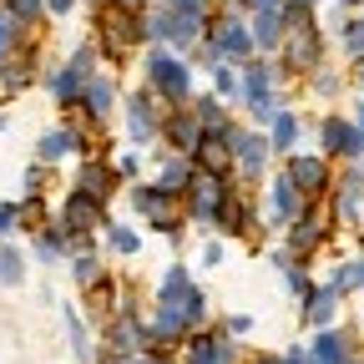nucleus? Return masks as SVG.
<instances>
[{
	"label": "nucleus",
	"instance_id": "obj_2",
	"mask_svg": "<svg viewBox=\"0 0 364 364\" xmlns=\"http://www.w3.org/2000/svg\"><path fill=\"white\" fill-rule=\"evenodd\" d=\"M157 304L177 309L182 318H188V329H198L203 318H208V299H203V289L193 284V273L182 268V263H167L162 284H157Z\"/></svg>",
	"mask_w": 364,
	"mask_h": 364
},
{
	"label": "nucleus",
	"instance_id": "obj_10",
	"mask_svg": "<svg viewBox=\"0 0 364 364\" xmlns=\"http://www.w3.org/2000/svg\"><path fill=\"white\" fill-rule=\"evenodd\" d=\"M132 203H136V213H142L157 233H182V218L172 208V193H162V188H132Z\"/></svg>",
	"mask_w": 364,
	"mask_h": 364
},
{
	"label": "nucleus",
	"instance_id": "obj_27",
	"mask_svg": "<svg viewBox=\"0 0 364 364\" xmlns=\"http://www.w3.org/2000/svg\"><path fill=\"white\" fill-rule=\"evenodd\" d=\"M299 142V117L294 112H279V117H273V136H268V147L273 152H289Z\"/></svg>",
	"mask_w": 364,
	"mask_h": 364
},
{
	"label": "nucleus",
	"instance_id": "obj_9",
	"mask_svg": "<svg viewBox=\"0 0 364 364\" xmlns=\"http://www.w3.org/2000/svg\"><path fill=\"white\" fill-rule=\"evenodd\" d=\"M61 228H66V238L76 243L81 233H91V228H107V203L97 198H86L81 188L66 198V213H61Z\"/></svg>",
	"mask_w": 364,
	"mask_h": 364
},
{
	"label": "nucleus",
	"instance_id": "obj_31",
	"mask_svg": "<svg viewBox=\"0 0 364 364\" xmlns=\"http://www.w3.org/2000/svg\"><path fill=\"white\" fill-rule=\"evenodd\" d=\"M0 284H6V289L26 284V258L16 248H0Z\"/></svg>",
	"mask_w": 364,
	"mask_h": 364
},
{
	"label": "nucleus",
	"instance_id": "obj_15",
	"mask_svg": "<svg viewBox=\"0 0 364 364\" xmlns=\"http://www.w3.org/2000/svg\"><path fill=\"white\" fill-rule=\"evenodd\" d=\"M107 349H112V354H127V359L142 354V349H147V324H136L132 309L117 314V318H112V334H107Z\"/></svg>",
	"mask_w": 364,
	"mask_h": 364
},
{
	"label": "nucleus",
	"instance_id": "obj_6",
	"mask_svg": "<svg viewBox=\"0 0 364 364\" xmlns=\"http://www.w3.org/2000/svg\"><path fill=\"white\" fill-rule=\"evenodd\" d=\"M223 193H228V182L218 177V172H193V182H188V213L198 218V223H213L218 218V208H223Z\"/></svg>",
	"mask_w": 364,
	"mask_h": 364
},
{
	"label": "nucleus",
	"instance_id": "obj_32",
	"mask_svg": "<svg viewBox=\"0 0 364 364\" xmlns=\"http://www.w3.org/2000/svg\"><path fill=\"white\" fill-rule=\"evenodd\" d=\"M6 11H11L21 26H36V21L46 16V0H6Z\"/></svg>",
	"mask_w": 364,
	"mask_h": 364
},
{
	"label": "nucleus",
	"instance_id": "obj_18",
	"mask_svg": "<svg viewBox=\"0 0 364 364\" xmlns=\"http://www.w3.org/2000/svg\"><path fill=\"white\" fill-rule=\"evenodd\" d=\"M304 208H309V203H304V193H299V182H294L289 172H279V177H273V223H294Z\"/></svg>",
	"mask_w": 364,
	"mask_h": 364
},
{
	"label": "nucleus",
	"instance_id": "obj_43",
	"mask_svg": "<svg viewBox=\"0 0 364 364\" xmlns=\"http://www.w3.org/2000/svg\"><path fill=\"white\" fill-rule=\"evenodd\" d=\"M284 0H248V11H279Z\"/></svg>",
	"mask_w": 364,
	"mask_h": 364
},
{
	"label": "nucleus",
	"instance_id": "obj_29",
	"mask_svg": "<svg viewBox=\"0 0 364 364\" xmlns=\"http://www.w3.org/2000/svg\"><path fill=\"white\" fill-rule=\"evenodd\" d=\"M66 334H71V354H76L81 364L97 359V349H91V339H86V329H81V314H76V309H66Z\"/></svg>",
	"mask_w": 364,
	"mask_h": 364
},
{
	"label": "nucleus",
	"instance_id": "obj_22",
	"mask_svg": "<svg viewBox=\"0 0 364 364\" xmlns=\"http://www.w3.org/2000/svg\"><path fill=\"white\" fill-rule=\"evenodd\" d=\"M76 188H81L86 198H97V203H112V193H117V167H107V162H86Z\"/></svg>",
	"mask_w": 364,
	"mask_h": 364
},
{
	"label": "nucleus",
	"instance_id": "obj_16",
	"mask_svg": "<svg viewBox=\"0 0 364 364\" xmlns=\"http://www.w3.org/2000/svg\"><path fill=\"white\" fill-rule=\"evenodd\" d=\"M162 136H167V147H177V152H198V142H203V122H198V112H172L167 122H162Z\"/></svg>",
	"mask_w": 364,
	"mask_h": 364
},
{
	"label": "nucleus",
	"instance_id": "obj_5",
	"mask_svg": "<svg viewBox=\"0 0 364 364\" xmlns=\"http://www.w3.org/2000/svg\"><path fill=\"white\" fill-rule=\"evenodd\" d=\"M223 56H233V61H248L253 56V31H248V21L238 16V11H228V16H218V21H208V31H203Z\"/></svg>",
	"mask_w": 364,
	"mask_h": 364
},
{
	"label": "nucleus",
	"instance_id": "obj_46",
	"mask_svg": "<svg viewBox=\"0 0 364 364\" xmlns=\"http://www.w3.org/2000/svg\"><path fill=\"white\" fill-rule=\"evenodd\" d=\"M258 364H279V354H268V359H258Z\"/></svg>",
	"mask_w": 364,
	"mask_h": 364
},
{
	"label": "nucleus",
	"instance_id": "obj_25",
	"mask_svg": "<svg viewBox=\"0 0 364 364\" xmlns=\"http://www.w3.org/2000/svg\"><path fill=\"white\" fill-rule=\"evenodd\" d=\"M112 102H117V86H112L107 76H91V81H86V91H81V107L102 122V117H112Z\"/></svg>",
	"mask_w": 364,
	"mask_h": 364
},
{
	"label": "nucleus",
	"instance_id": "obj_33",
	"mask_svg": "<svg viewBox=\"0 0 364 364\" xmlns=\"http://www.w3.org/2000/svg\"><path fill=\"white\" fill-rule=\"evenodd\" d=\"M213 81H218V91H228V97H238V71L228 66V56H223V61H213Z\"/></svg>",
	"mask_w": 364,
	"mask_h": 364
},
{
	"label": "nucleus",
	"instance_id": "obj_7",
	"mask_svg": "<svg viewBox=\"0 0 364 364\" xmlns=\"http://www.w3.org/2000/svg\"><path fill=\"white\" fill-rule=\"evenodd\" d=\"M294 182H299V193L304 198H324L334 188V177H329V157H309V152H289V167H284Z\"/></svg>",
	"mask_w": 364,
	"mask_h": 364
},
{
	"label": "nucleus",
	"instance_id": "obj_21",
	"mask_svg": "<svg viewBox=\"0 0 364 364\" xmlns=\"http://www.w3.org/2000/svg\"><path fill=\"white\" fill-rule=\"evenodd\" d=\"M339 299H344V294H339L334 284H329V289H309V294H304L309 324H314V329H329V324H334V314H339Z\"/></svg>",
	"mask_w": 364,
	"mask_h": 364
},
{
	"label": "nucleus",
	"instance_id": "obj_45",
	"mask_svg": "<svg viewBox=\"0 0 364 364\" xmlns=\"http://www.w3.org/2000/svg\"><path fill=\"white\" fill-rule=\"evenodd\" d=\"M354 61H359V71H354V76H359V86H364V56H354Z\"/></svg>",
	"mask_w": 364,
	"mask_h": 364
},
{
	"label": "nucleus",
	"instance_id": "obj_38",
	"mask_svg": "<svg viewBox=\"0 0 364 364\" xmlns=\"http://www.w3.org/2000/svg\"><path fill=\"white\" fill-rule=\"evenodd\" d=\"M162 6H177V11H193V16H213V0H162Z\"/></svg>",
	"mask_w": 364,
	"mask_h": 364
},
{
	"label": "nucleus",
	"instance_id": "obj_17",
	"mask_svg": "<svg viewBox=\"0 0 364 364\" xmlns=\"http://www.w3.org/2000/svg\"><path fill=\"white\" fill-rule=\"evenodd\" d=\"M188 364H238V349L223 334H193L188 339Z\"/></svg>",
	"mask_w": 364,
	"mask_h": 364
},
{
	"label": "nucleus",
	"instance_id": "obj_12",
	"mask_svg": "<svg viewBox=\"0 0 364 364\" xmlns=\"http://www.w3.org/2000/svg\"><path fill=\"white\" fill-rule=\"evenodd\" d=\"M318 142H324V157H364L359 127H349L344 117H324V127H318Z\"/></svg>",
	"mask_w": 364,
	"mask_h": 364
},
{
	"label": "nucleus",
	"instance_id": "obj_35",
	"mask_svg": "<svg viewBox=\"0 0 364 364\" xmlns=\"http://www.w3.org/2000/svg\"><path fill=\"white\" fill-rule=\"evenodd\" d=\"M344 51L349 56H364V21H349L344 26Z\"/></svg>",
	"mask_w": 364,
	"mask_h": 364
},
{
	"label": "nucleus",
	"instance_id": "obj_20",
	"mask_svg": "<svg viewBox=\"0 0 364 364\" xmlns=\"http://www.w3.org/2000/svg\"><path fill=\"white\" fill-rule=\"evenodd\" d=\"M193 162H188V152H172V157H162V167H157V188L162 193H172V198H182L188 193V182H193Z\"/></svg>",
	"mask_w": 364,
	"mask_h": 364
},
{
	"label": "nucleus",
	"instance_id": "obj_48",
	"mask_svg": "<svg viewBox=\"0 0 364 364\" xmlns=\"http://www.w3.org/2000/svg\"><path fill=\"white\" fill-rule=\"evenodd\" d=\"M339 6H359V0H339Z\"/></svg>",
	"mask_w": 364,
	"mask_h": 364
},
{
	"label": "nucleus",
	"instance_id": "obj_34",
	"mask_svg": "<svg viewBox=\"0 0 364 364\" xmlns=\"http://www.w3.org/2000/svg\"><path fill=\"white\" fill-rule=\"evenodd\" d=\"M112 248H117V253H127V258H132V253H136V248H142V238H136V233H132V228H112Z\"/></svg>",
	"mask_w": 364,
	"mask_h": 364
},
{
	"label": "nucleus",
	"instance_id": "obj_26",
	"mask_svg": "<svg viewBox=\"0 0 364 364\" xmlns=\"http://www.w3.org/2000/svg\"><path fill=\"white\" fill-rule=\"evenodd\" d=\"M198 122H203V136H223L228 132V117H223V102L218 97H198Z\"/></svg>",
	"mask_w": 364,
	"mask_h": 364
},
{
	"label": "nucleus",
	"instance_id": "obj_1",
	"mask_svg": "<svg viewBox=\"0 0 364 364\" xmlns=\"http://www.w3.org/2000/svg\"><path fill=\"white\" fill-rule=\"evenodd\" d=\"M91 46L107 66H127V56L142 41V6H127V0H102L97 16H91Z\"/></svg>",
	"mask_w": 364,
	"mask_h": 364
},
{
	"label": "nucleus",
	"instance_id": "obj_8",
	"mask_svg": "<svg viewBox=\"0 0 364 364\" xmlns=\"http://www.w3.org/2000/svg\"><path fill=\"white\" fill-rule=\"evenodd\" d=\"M223 142H228V152H233V162L248 172V177H263V162H268V136H258V132H243V127H228L223 132Z\"/></svg>",
	"mask_w": 364,
	"mask_h": 364
},
{
	"label": "nucleus",
	"instance_id": "obj_40",
	"mask_svg": "<svg viewBox=\"0 0 364 364\" xmlns=\"http://www.w3.org/2000/svg\"><path fill=\"white\" fill-rule=\"evenodd\" d=\"M46 11H51V16H71L76 0H46Z\"/></svg>",
	"mask_w": 364,
	"mask_h": 364
},
{
	"label": "nucleus",
	"instance_id": "obj_30",
	"mask_svg": "<svg viewBox=\"0 0 364 364\" xmlns=\"http://www.w3.org/2000/svg\"><path fill=\"white\" fill-rule=\"evenodd\" d=\"M71 279H76L81 289H91V284L102 279V258H97V253H76V258H71Z\"/></svg>",
	"mask_w": 364,
	"mask_h": 364
},
{
	"label": "nucleus",
	"instance_id": "obj_41",
	"mask_svg": "<svg viewBox=\"0 0 364 364\" xmlns=\"http://www.w3.org/2000/svg\"><path fill=\"white\" fill-rule=\"evenodd\" d=\"M279 364H309V349H284Z\"/></svg>",
	"mask_w": 364,
	"mask_h": 364
},
{
	"label": "nucleus",
	"instance_id": "obj_44",
	"mask_svg": "<svg viewBox=\"0 0 364 364\" xmlns=\"http://www.w3.org/2000/svg\"><path fill=\"white\" fill-rule=\"evenodd\" d=\"M136 364H167V359L162 354H147V359H136Z\"/></svg>",
	"mask_w": 364,
	"mask_h": 364
},
{
	"label": "nucleus",
	"instance_id": "obj_49",
	"mask_svg": "<svg viewBox=\"0 0 364 364\" xmlns=\"http://www.w3.org/2000/svg\"><path fill=\"white\" fill-rule=\"evenodd\" d=\"M309 6H318V0H309Z\"/></svg>",
	"mask_w": 364,
	"mask_h": 364
},
{
	"label": "nucleus",
	"instance_id": "obj_3",
	"mask_svg": "<svg viewBox=\"0 0 364 364\" xmlns=\"http://www.w3.org/2000/svg\"><path fill=\"white\" fill-rule=\"evenodd\" d=\"M147 86L157 91L162 102H188L193 97V71H188V61L182 56H172V51H152V61H147Z\"/></svg>",
	"mask_w": 364,
	"mask_h": 364
},
{
	"label": "nucleus",
	"instance_id": "obj_11",
	"mask_svg": "<svg viewBox=\"0 0 364 364\" xmlns=\"http://www.w3.org/2000/svg\"><path fill=\"white\" fill-rule=\"evenodd\" d=\"M127 132H132V142L142 147L157 136V91H136V97H127Z\"/></svg>",
	"mask_w": 364,
	"mask_h": 364
},
{
	"label": "nucleus",
	"instance_id": "obj_36",
	"mask_svg": "<svg viewBox=\"0 0 364 364\" xmlns=\"http://www.w3.org/2000/svg\"><path fill=\"white\" fill-rule=\"evenodd\" d=\"M16 223H21V203H0V238L16 233Z\"/></svg>",
	"mask_w": 364,
	"mask_h": 364
},
{
	"label": "nucleus",
	"instance_id": "obj_39",
	"mask_svg": "<svg viewBox=\"0 0 364 364\" xmlns=\"http://www.w3.org/2000/svg\"><path fill=\"white\" fill-rule=\"evenodd\" d=\"M248 329H253V318H243V314L228 318V334H248Z\"/></svg>",
	"mask_w": 364,
	"mask_h": 364
},
{
	"label": "nucleus",
	"instance_id": "obj_4",
	"mask_svg": "<svg viewBox=\"0 0 364 364\" xmlns=\"http://www.w3.org/2000/svg\"><path fill=\"white\" fill-rule=\"evenodd\" d=\"M91 66H97V46H76V56L51 76V97H56L61 107H76V102H81V91H86V81H91Z\"/></svg>",
	"mask_w": 364,
	"mask_h": 364
},
{
	"label": "nucleus",
	"instance_id": "obj_14",
	"mask_svg": "<svg viewBox=\"0 0 364 364\" xmlns=\"http://www.w3.org/2000/svg\"><path fill=\"white\" fill-rule=\"evenodd\" d=\"M248 223H253V203L238 193V188H228L223 193V208L213 218V228H223V233H233V238H248Z\"/></svg>",
	"mask_w": 364,
	"mask_h": 364
},
{
	"label": "nucleus",
	"instance_id": "obj_19",
	"mask_svg": "<svg viewBox=\"0 0 364 364\" xmlns=\"http://www.w3.org/2000/svg\"><path fill=\"white\" fill-rule=\"evenodd\" d=\"M248 31H253L258 51H279V41H284V6L279 11H248Z\"/></svg>",
	"mask_w": 364,
	"mask_h": 364
},
{
	"label": "nucleus",
	"instance_id": "obj_37",
	"mask_svg": "<svg viewBox=\"0 0 364 364\" xmlns=\"http://www.w3.org/2000/svg\"><path fill=\"white\" fill-rule=\"evenodd\" d=\"M314 91H324V97H334V91H339V76H334V71H318V66H314Z\"/></svg>",
	"mask_w": 364,
	"mask_h": 364
},
{
	"label": "nucleus",
	"instance_id": "obj_47",
	"mask_svg": "<svg viewBox=\"0 0 364 364\" xmlns=\"http://www.w3.org/2000/svg\"><path fill=\"white\" fill-rule=\"evenodd\" d=\"M127 6H147V0H127Z\"/></svg>",
	"mask_w": 364,
	"mask_h": 364
},
{
	"label": "nucleus",
	"instance_id": "obj_13",
	"mask_svg": "<svg viewBox=\"0 0 364 364\" xmlns=\"http://www.w3.org/2000/svg\"><path fill=\"white\" fill-rule=\"evenodd\" d=\"M273 86H279V66H273V61H248L243 76H238V102L253 107V102L273 97Z\"/></svg>",
	"mask_w": 364,
	"mask_h": 364
},
{
	"label": "nucleus",
	"instance_id": "obj_42",
	"mask_svg": "<svg viewBox=\"0 0 364 364\" xmlns=\"http://www.w3.org/2000/svg\"><path fill=\"white\" fill-rule=\"evenodd\" d=\"M203 263H223V243H208L203 248Z\"/></svg>",
	"mask_w": 364,
	"mask_h": 364
},
{
	"label": "nucleus",
	"instance_id": "obj_24",
	"mask_svg": "<svg viewBox=\"0 0 364 364\" xmlns=\"http://www.w3.org/2000/svg\"><path fill=\"white\" fill-rule=\"evenodd\" d=\"M76 147H81V132H76V127H56V132L41 136L36 152H41V162H61V157H71Z\"/></svg>",
	"mask_w": 364,
	"mask_h": 364
},
{
	"label": "nucleus",
	"instance_id": "obj_28",
	"mask_svg": "<svg viewBox=\"0 0 364 364\" xmlns=\"http://www.w3.org/2000/svg\"><path fill=\"white\" fill-rule=\"evenodd\" d=\"M21 36H26V26L11 16V11H0V66H6L11 56H16V46H21Z\"/></svg>",
	"mask_w": 364,
	"mask_h": 364
},
{
	"label": "nucleus",
	"instance_id": "obj_23",
	"mask_svg": "<svg viewBox=\"0 0 364 364\" xmlns=\"http://www.w3.org/2000/svg\"><path fill=\"white\" fill-rule=\"evenodd\" d=\"M309 364H349V334H339L334 324L318 329V339L309 349Z\"/></svg>",
	"mask_w": 364,
	"mask_h": 364
}]
</instances>
